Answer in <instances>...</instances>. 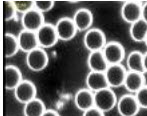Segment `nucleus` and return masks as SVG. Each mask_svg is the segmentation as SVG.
<instances>
[{
  "label": "nucleus",
  "instance_id": "f257e3e1",
  "mask_svg": "<svg viewBox=\"0 0 147 116\" xmlns=\"http://www.w3.org/2000/svg\"><path fill=\"white\" fill-rule=\"evenodd\" d=\"M117 97L110 87L94 93V107L102 112H109L117 105Z\"/></svg>",
  "mask_w": 147,
  "mask_h": 116
},
{
  "label": "nucleus",
  "instance_id": "f03ea898",
  "mask_svg": "<svg viewBox=\"0 0 147 116\" xmlns=\"http://www.w3.org/2000/svg\"><path fill=\"white\" fill-rule=\"evenodd\" d=\"M106 43L105 34L98 28H90L83 37L84 46L90 52L102 51Z\"/></svg>",
  "mask_w": 147,
  "mask_h": 116
},
{
  "label": "nucleus",
  "instance_id": "7ed1b4c3",
  "mask_svg": "<svg viewBox=\"0 0 147 116\" xmlns=\"http://www.w3.org/2000/svg\"><path fill=\"white\" fill-rule=\"evenodd\" d=\"M48 55L43 48L34 49L26 54V65L31 71H42L48 65Z\"/></svg>",
  "mask_w": 147,
  "mask_h": 116
},
{
  "label": "nucleus",
  "instance_id": "20e7f679",
  "mask_svg": "<svg viewBox=\"0 0 147 116\" xmlns=\"http://www.w3.org/2000/svg\"><path fill=\"white\" fill-rule=\"evenodd\" d=\"M36 36L39 47L43 49L53 47L57 43V41L59 40L55 26L48 23H45L37 31Z\"/></svg>",
  "mask_w": 147,
  "mask_h": 116
},
{
  "label": "nucleus",
  "instance_id": "39448f33",
  "mask_svg": "<svg viewBox=\"0 0 147 116\" xmlns=\"http://www.w3.org/2000/svg\"><path fill=\"white\" fill-rule=\"evenodd\" d=\"M102 53L108 65L121 64V62L125 57V50H124L123 46L116 41L107 42L103 48Z\"/></svg>",
  "mask_w": 147,
  "mask_h": 116
},
{
  "label": "nucleus",
  "instance_id": "423d86ee",
  "mask_svg": "<svg viewBox=\"0 0 147 116\" xmlns=\"http://www.w3.org/2000/svg\"><path fill=\"white\" fill-rule=\"evenodd\" d=\"M21 24L24 30L37 32L45 24L44 16L41 12L33 8L26 13L22 14Z\"/></svg>",
  "mask_w": 147,
  "mask_h": 116
},
{
  "label": "nucleus",
  "instance_id": "0eeeda50",
  "mask_svg": "<svg viewBox=\"0 0 147 116\" xmlns=\"http://www.w3.org/2000/svg\"><path fill=\"white\" fill-rule=\"evenodd\" d=\"M116 107L120 116H136L140 110L139 104L132 94H125L120 97Z\"/></svg>",
  "mask_w": 147,
  "mask_h": 116
},
{
  "label": "nucleus",
  "instance_id": "6e6552de",
  "mask_svg": "<svg viewBox=\"0 0 147 116\" xmlns=\"http://www.w3.org/2000/svg\"><path fill=\"white\" fill-rule=\"evenodd\" d=\"M121 17L126 23H132L142 18V4L138 1H126L121 7Z\"/></svg>",
  "mask_w": 147,
  "mask_h": 116
},
{
  "label": "nucleus",
  "instance_id": "1a4fd4ad",
  "mask_svg": "<svg viewBox=\"0 0 147 116\" xmlns=\"http://www.w3.org/2000/svg\"><path fill=\"white\" fill-rule=\"evenodd\" d=\"M13 91L15 99L22 104H26L29 101L36 98L37 89L35 87V84L30 80H23Z\"/></svg>",
  "mask_w": 147,
  "mask_h": 116
},
{
  "label": "nucleus",
  "instance_id": "9d476101",
  "mask_svg": "<svg viewBox=\"0 0 147 116\" xmlns=\"http://www.w3.org/2000/svg\"><path fill=\"white\" fill-rule=\"evenodd\" d=\"M57 36L59 40L69 41L74 38L77 33V28L73 22V19L69 17H62L55 24Z\"/></svg>",
  "mask_w": 147,
  "mask_h": 116
},
{
  "label": "nucleus",
  "instance_id": "9b49d317",
  "mask_svg": "<svg viewBox=\"0 0 147 116\" xmlns=\"http://www.w3.org/2000/svg\"><path fill=\"white\" fill-rule=\"evenodd\" d=\"M104 74L106 76L109 87L117 88V87L123 86L127 71L122 64H115V65H109Z\"/></svg>",
  "mask_w": 147,
  "mask_h": 116
},
{
  "label": "nucleus",
  "instance_id": "f8f14e48",
  "mask_svg": "<svg viewBox=\"0 0 147 116\" xmlns=\"http://www.w3.org/2000/svg\"><path fill=\"white\" fill-rule=\"evenodd\" d=\"M17 39L18 44H19V49L21 51H23V52H25L26 54L39 47L36 32L27 31L23 29L17 35Z\"/></svg>",
  "mask_w": 147,
  "mask_h": 116
},
{
  "label": "nucleus",
  "instance_id": "ddd939ff",
  "mask_svg": "<svg viewBox=\"0 0 147 116\" xmlns=\"http://www.w3.org/2000/svg\"><path fill=\"white\" fill-rule=\"evenodd\" d=\"M75 106L82 112L94 107V93L88 88H81L75 93L74 96Z\"/></svg>",
  "mask_w": 147,
  "mask_h": 116
},
{
  "label": "nucleus",
  "instance_id": "4468645a",
  "mask_svg": "<svg viewBox=\"0 0 147 116\" xmlns=\"http://www.w3.org/2000/svg\"><path fill=\"white\" fill-rule=\"evenodd\" d=\"M72 19L78 31H88L93 23V14L87 8H80L74 13Z\"/></svg>",
  "mask_w": 147,
  "mask_h": 116
},
{
  "label": "nucleus",
  "instance_id": "2eb2a0df",
  "mask_svg": "<svg viewBox=\"0 0 147 116\" xmlns=\"http://www.w3.org/2000/svg\"><path fill=\"white\" fill-rule=\"evenodd\" d=\"M85 83L87 88L93 93L98 92L105 88H108L109 85L107 83L106 76L103 72H94L90 71L86 76Z\"/></svg>",
  "mask_w": 147,
  "mask_h": 116
},
{
  "label": "nucleus",
  "instance_id": "dca6fc26",
  "mask_svg": "<svg viewBox=\"0 0 147 116\" xmlns=\"http://www.w3.org/2000/svg\"><path fill=\"white\" fill-rule=\"evenodd\" d=\"M123 86L130 93L135 94L137 91H139L143 86H145V77L143 73L139 72L128 71L127 75L125 77Z\"/></svg>",
  "mask_w": 147,
  "mask_h": 116
},
{
  "label": "nucleus",
  "instance_id": "f3484780",
  "mask_svg": "<svg viewBox=\"0 0 147 116\" xmlns=\"http://www.w3.org/2000/svg\"><path fill=\"white\" fill-rule=\"evenodd\" d=\"M5 73V87L7 90H14L22 81V73L19 68L14 65H7L4 70Z\"/></svg>",
  "mask_w": 147,
  "mask_h": 116
},
{
  "label": "nucleus",
  "instance_id": "a211bd4d",
  "mask_svg": "<svg viewBox=\"0 0 147 116\" xmlns=\"http://www.w3.org/2000/svg\"><path fill=\"white\" fill-rule=\"evenodd\" d=\"M87 65L90 71L103 72V73L106 71L109 66L102 51H95V52L89 53L87 57Z\"/></svg>",
  "mask_w": 147,
  "mask_h": 116
},
{
  "label": "nucleus",
  "instance_id": "6ab92c4d",
  "mask_svg": "<svg viewBox=\"0 0 147 116\" xmlns=\"http://www.w3.org/2000/svg\"><path fill=\"white\" fill-rule=\"evenodd\" d=\"M126 65L129 71L145 73L143 65V54L139 51H132L126 59Z\"/></svg>",
  "mask_w": 147,
  "mask_h": 116
},
{
  "label": "nucleus",
  "instance_id": "aec40b11",
  "mask_svg": "<svg viewBox=\"0 0 147 116\" xmlns=\"http://www.w3.org/2000/svg\"><path fill=\"white\" fill-rule=\"evenodd\" d=\"M129 34L131 39L135 42H144L147 35V23L142 19L132 23L130 25Z\"/></svg>",
  "mask_w": 147,
  "mask_h": 116
},
{
  "label": "nucleus",
  "instance_id": "412c9836",
  "mask_svg": "<svg viewBox=\"0 0 147 116\" xmlns=\"http://www.w3.org/2000/svg\"><path fill=\"white\" fill-rule=\"evenodd\" d=\"M45 104L38 98H34L28 103L24 104L23 114L24 116H42L46 111Z\"/></svg>",
  "mask_w": 147,
  "mask_h": 116
},
{
  "label": "nucleus",
  "instance_id": "4be33fe9",
  "mask_svg": "<svg viewBox=\"0 0 147 116\" xmlns=\"http://www.w3.org/2000/svg\"><path fill=\"white\" fill-rule=\"evenodd\" d=\"M19 49L17 36L11 34V33H6L4 36V52L5 56L7 58L13 57L17 54Z\"/></svg>",
  "mask_w": 147,
  "mask_h": 116
},
{
  "label": "nucleus",
  "instance_id": "5701e85b",
  "mask_svg": "<svg viewBox=\"0 0 147 116\" xmlns=\"http://www.w3.org/2000/svg\"><path fill=\"white\" fill-rule=\"evenodd\" d=\"M3 14L5 21H9L16 17V8L13 4V1H3Z\"/></svg>",
  "mask_w": 147,
  "mask_h": 116
},
{
  "label": "nucleus",
  "instance_id": "b1692460",
  "mask_svg": "<svg viewBox=\"0 0 147 116\" xmlns=\"http://www.w3.org/2000/svg\"><path fill=\"white\" fill-rule=\"evenodd\" d=\"M54 6V1L51 0H36L34 1V8L41 13L50 11Z\"/></svg>",
  "mask_w": 147,
  "mask_h": 116
},
{
  "label": "nucleus",
  "instance_id": "393cba45",
  "mask_svg": "<svg viewBox=\"0 0 147 116\" xmlns=\"http://www.w3.org/2000/svg\"><path fill=\"white\" fill-rule=\"evenodd\" d=\"M13 4L16 8V11L19 12V13H26L29 10L34 8V1H23V0H20V1H13Z\"/></svg>",
  "mask_w": 147,
  "mask_h": 116
},
{
  "label": "nucleus",
  "instance_id": "a878e982",
  "mask_svg": "<svg viewBox=\"0 0 147 116\" xmlns=\"http://www.w3.org/2000/svg\"><path fill=\"white\" fill-rule=\"evenodd\" d=\"M134 96H135L140 108L147 109V85L143 86L139 91H137Z\"/></svg>",
  "mask_w": 147,
  "mask_h": 116
},
{
  "label": "nucleus",
  "instance_id": "bb28decb",
  "mask_svg": "<svg viewBox=\"0 0 147 116\" xmlns=\"http://www.w3.org/2000/svg\"><path fill=\"white\" fill-rule=\"evenodd\" d=\"M82 116H104V112L97 109L96 107H92V108L84 111Z\"/></svg>",
  "mask_w": 147,
  "mask_h": 116
},
{
  "label": "nucleus",
  "instance_id": "cd10ccee",
  "mask_svg": "<svg viewBox=\"0 0 147 116\" xmlns=\"http://www.w3.org/2000/svg\"><path fill=\"white\" fill-rule=\"evenodd\" d=\"M142 20L147 23V2H145L144 4H142Z\"/></svg>",
  "mask_w": 147,
  "mask_h": 116
},
{
  "label": "nucleus",
  "instance_id": "c85d7f7f",
  "mask_svg": "<svg viewBox=\"0 0 147 116\" xmlns=\"http://www.w3.org/2000/svg\"><path fill=\"white\" fill-rule=\"evenodd\" d=\"M42 116H60V115L54 110H46Z\"/></svg>",
  "mask_w": 147,
  "mask_h": 116
},
{
  "label": "nucleus",
  "instance_id": "c756f323",
  "mask_svg": "<svg viewBox=\"0 0 147 116\" xmlns=\"http://www.w3.org/2000/svg\"><path fill=\"white\" fill-rule=\"evenodd\" d=\"M143 65H144L145 73H147V52L145 53V54H143Z\"/></svg>",
  "mask_w": 147,
  "mask_h": 116
},
{
  "label": "nucleus",
  "instance_id": "7c9ffc66",
  "mask_svg": "<svg viewBox=\"0 0 147 116\" xmlns=\"http://www.w3.org/2000/svg\"><path fill=\"white\" fill-rule=\"evenodd\" d=\"M144 43H145V45H146V47H147V35H146V37H145V40H144Z\"/></svg>",
  "mask_w": 147,
  "mask_h": 116
}]
</instances>
